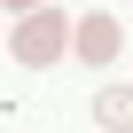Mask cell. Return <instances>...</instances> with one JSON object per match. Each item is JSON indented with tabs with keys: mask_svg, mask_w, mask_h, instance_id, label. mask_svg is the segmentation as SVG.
I'll list each match as a JSON object with an SVG mask.
<instances>
[{
	"mask_svg": "<svg viewBox=\"0 0 133 133\" xmlns=\"http://www.w3.org/2000/svg\"><path fill=\"white\" fill-rule=\"evenodd\" d=\"M71 39H78V24H63L55 8H31V16H16V31H8V55L39 71V63H55Z\"/></svg>",
	"mask_w": 133,
	"mask_h": 133,
	"instance_id": "obj_1",
	"label": "cell"
},
{
	"mask_svg": "<svg viewBox=\"0 0 133 133\" xmlns=\"http://www.w3.org/2000/svg\"><path fill=\"white\" fill-rule=\"evenodd\" d=\"M117 39H125V31H117L110 16H86V24H78V39H71V55H86V63H110V55H117Z\"/></svg>",
	"mask_w": 133,
	"mask_h": 133,
	"instance_id": "obj_2",
	"label": "cell"
},
{
	"mask_svg": "<svg viewBox=\"0 0 133 133\" xmlns=\"http://www.w3.org/2000/svg\"><path fill=\"white\" fill-rule=\"evenodd\" d=\"M94 125H133V86H110V94H94Z\"/></svg>",
	"mask_w": 133,
	"mask_h": 133,
	"instance_id": "obj_3",
	"label": "cell"
},
{
	"mask_svg": "<svg viewBox=\"0 0 133 133\" xmlns=\"http://www.w3.org/2000/svg\"><path fill=\"white\" fill-rule=\"evenodd\" d=\"M8 8H16V16H31V8H47V0H8Z\"/></svg>",
	"mask_w": 133,
	"mask_h": 133,
	"instance_id": "obj_4",
	"label": "cell"
}]
</instances>
